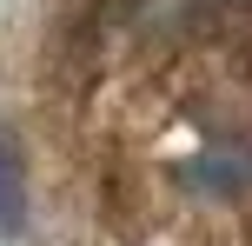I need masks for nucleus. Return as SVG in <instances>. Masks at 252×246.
Returning a JSON list of instances; mask_svg holds the SVG:
<instances>
[{"label": "nucleus", "mask_w": 252, "mask_h": 246, "mask_svg": "<svg viewBox=\"0 0 252 246\" xmlns=\"http://www.w3.org/2000/svg\"><path fill=\"white\" fill-rule=\"evenodd\" d=\"M0 226L7 233L27 226V173H20V146L7 127H0Z\"/></svg>", "instance_id": "nucleus-2"}, {"label": "nucleus", "mask_w": 252, "mask_h": 246, "mask_svg": "<svg viewBox=\"0 0 252 246\" xmlns=\"http://www.w3.org/2000/svg\"><path fill=\"white\" fill-rule=\"evenodd\" d=\"M179 180H186L192 193H213V200L246 193V186H252V153H199V160L179 167Z\"/></svg>", "instance_id": "nucleus-1"}]
</instances>
